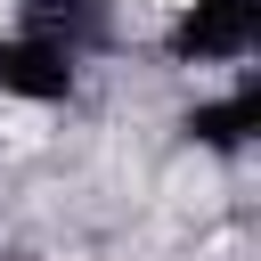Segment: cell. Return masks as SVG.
<instances>
[{"label":"cell","instance_id":"obj_1","mask_svg":"<svg viewBox=\"0 0 261 261\" xmlns=\"http://www.w3.org/2000/svg\"><path fill=\"white\" fill-rule=\"evenodd\" d=\"M261 33V0H188L171 16V49L196 65H245Z\"/></svg>","mask_w":261,"mask_h":261}]
</instances>
